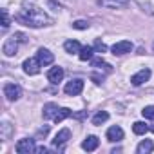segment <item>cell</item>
Wrapping results in <instances>:
<instances>
[{"instance_id":"1","label":"cell","mask_w":154,"mask_h":154,"mask_svg":"<svg viewBox=\"0 0 154 154\" xmlns=\"http://www.w3.org/2000/svg\"><path fill=\"white\" fill-rule=\"evenodd\" d=\"M15 20L20 22L22 26H27V27H33V29H38V27H47L53 24V18L42 11L40 8L36 6H26L22 9H18V13L15 15Z\"/></svg>"},{"instance_id":"2","label":"cell","mask_w":154,"mask_h":154,"mask_svg":"<svg viewBox=\"0 0 154 154\" xmlns=\"http://www.w3.org/2000/svg\"><path fill=\"white\" fill-rule=\"evenodd\" d=\"M20 42H27L26 35L24 33H15L13 36H9L6 42H4V47H2V53L6 56H15L17 51H18V44Z\"/></svg>"},{"instance_id":"3","label":"cell","mask_w":154,"mask_h":154,"mask_svg":"<svg viewBox=\"0 0 154 154\" xmlns=\"http://www.w3.org/2000/svg\"><path fill=\"white\" fill-rule=\"evenodd\" d=\"M4 96H6L9 102H17V100L22 96L20 85H18V84H11V82L4 84Z\"/></svg>"},{"instance_id":"4","label":"cell","mask_w":154,"mask_h":154,"mask_svg":"<svg viewBox=\"0 0 154 154\" xmlns=\"http://www.w3.org/2000/svg\"><path fill=\"white\" fill-rule=\"evenodd\" d=\"M22 67H24V72H26V74L35 76V74H38V72H40L42 63H40V62H38V58L35 56V58H27V60H24Z\"/></svg>"},{"instance_id":"5","label":"cell","mask_w":154,"mask_h":154,"mask_svg":"<svg viewBox=\"0 0 154 154\" xmlns=\"http://www.w3.org/2000/svg\"><path fill=\"white\" fill-rule=\"evenodd\" d=\"M63 91H65V94H69V96H76V94H80L82 91H84V80H71V82H67L65 84V87H63Z\"/></svg>"},{"instance_id":"6","label":"cell","mask_w":154,"mask_h":154,"mask_svg":"<svg viewBox=\"0 0 154 154\" xmlns=\"http://www.w3.org/2000/svg\"><path fill=\"white\" fill-rule=\"evenodd\" d=\"M69 140H71V131H69V129H62V131L54 136V140H53V147L58 149V150H63V145H65Z\"/></svg>"},{"instance_id":"7","label":"cell","mask_w":154,"mask_h":154,"mask_svg":"<svg viewBox=\"0 0 154 154\" xmlns=\"http://www.w3.org/2000/svg\"><path fill=\"white\" fill-rule=\"evenodd\" d=\"M149 78H150V69H141V71H138L136 74H132L131 76V84L134 85V87H140V85H143L145 82H149Z\"/></svg>"},{"instance_id":"8","label":"cell","mask_w":154,"mask_h":154,"mask_svg":"<svg viewBox=\"0 0 154 154\" xmlns=\"http://www.w3.org/2000/svg\"><path fill=\"white\" fill-rule=\"evenodd\" d=\"M111 51H112V54H116V56L127 54V53L132 51V42H129V40H120V42H116V44L111 47Z\"/></svg>"},{"instance_id":"9","label":"cell","mask_w":154,"mask_h":154,"mask_svg":"<svg viewBox=\"0 0 154 154\" xmlns=\"http://www.w3.org/2000/svg\"><path fill=\"white\" fill-rule=\"evenodd\" d=\"M17 152L18 154H29V152H35L36 150V147H35V140H31V138H24V140H20L18 143H17Z\"/></svg>"},{"instance_id":"10","label":"cell","mask_w":154,"mask_h":154,"mask_svg":"<svg viewBox=\"0 0 154 154\" xmlns=\"http://www.w3.org/2000/svg\"><path fill=\"white\" fill-rule=\"evenodd\" d=\"M36 58H38V62L42 63V67H47V65H51V63L54 62V54H53L49 49H45V47H40V49L36 51Z\"/></svg>"},{"instance_id":"11","label":"cell","mask_w":154,"mask_h":154,"mask_svg":"<svg viewBox=\"0 0 154 154\" xmlns=\"http://www.w3.org/2000/svg\"><path fill=\"white\" fill-rule=\"evenodd\" d=\"M62 78H63V69L62 67H51L47 71V80L51 84H58V82H62Z\"/></svg>"},{"instance_id":"12","label":"cell","mask_w":154,"mask_h":154,"mask_svg":"<svg viewBox=\"0 0 154 154\" xmlns=\"http://www.w3.org/2000/svg\"><path fill=\"white\" fill-rule=\"evenodd\" d=\"M107 140H109V141H122V140H123V129L118 127V125H112V127L107 131Z\"/></svg>"},{"instance_id":"13","label":"cell","mask_w":154,"mask_h":154,"mask_svg":"<svg viewBox=\"0 0 154 154\" xmlns=\"http://www.w3.org/2000/svg\"><path fill=\"white\" fill-rule=\"evenodd\" d=\"M98 145H100V140H98L96 136H87V138L82 141V149H84V150H87V152L96 150V149H98Z\"/></svg>"},{"instance_id":"14","label":"cell","mask_w":154,"mask_h":154,"mask_svg":"<svg viewBox=\"0 0 154 154\" xmlns=\"http://www.w3.org/2000/svg\"><path fill=\"white\" fill-rule=\"evenodd\" d=\"M134 2L138 4V8H140L143 13L154 17V0H134Z\"/></svg>"},{"instance_id":"15","label":"cell","mask_w":154,"mask_h":154,"mask_svg":"<svg viewBox=\"0 0 154 154\" xmlns=\"http://www.w3.org/2000/svg\"><path fill=\"white\" fill-rule=\"evenodd\" d=\"M56 112H58V105H56V103L49 102V103L44 105V118H47V120H54Z\"/></svg>"},{"instance_id":"16","label":"cell","mask_w":154,"mask_h":154,"mask_svg":"<svg viewBox=\"0 0 154 154\" xmlns=\"http://www.w3.org/2000/svg\"><path fill=\"white\" fill-rule=\"evenodd\" d=\"M154 150V143L150 141V140H143L138 147H136V152L138 154H150Z\"/></svg>"},{"instance_id":"17","label":"cell","mask_w":154,"mask_h":154,"mask_svg":"<svg viewBox=\"0 0 154 154\" xmlns=\"http://www.w3.org/2000/svg\"><path fill=\"white\" fill-rule=\"evenodd\" d=\"M63 49H65L67 53L74 54V53H80V51H82V45H80V42H76V40H67V42L63 44Z\"/></svg>"},{"instance_id":"18","label":"cell","mask_w":154,"mask_h":154,"mask_svg":"<svg viewBox=\"0 0 154 154\" xmlns=\"http://www.w3.org/2000/svg\"><path fill=\"white\" fill-rule=\"evenodd\" d=\"M11 132H13L11 123L9 122H2V125H0V136H2V140H9Z\"/></svg>"},{"instance_id":"19","label":"cell","mask_w":154,"mask_h":154,"mask_svg":"<svg viewBox=\"0 0 154 154\" xmlns=\"http://www.w3.org/2000/svg\"><path fill=\"white\" fill-rule=\"evenodd\" d=\"M93 53H94V47L85 45V47H82V51L78 53V58H80L82 62H87V60H91V58H93Z\"/></svg>"},{"instance_id":"20","label":"cell","mask_w":154,"mask_h":154,"mask_svg":"<svg viewBox=\"0 0 154 154\" xmlns=\"http://www.w3.org/2000/svg\"><path fill=\"white\" fill-rule=\"evenodd\" d=\"M72 114V111L71 109H67V107H62V109H58V112H56V116H54V123H60V122H63L65 118H69Z\"/></svg>"},{"instance_id":"21","label":"cell","mask_w":154,"mask_h":154,"mask_svg":"<svg viewBox=\"0 0 154 154\" xmlns=\"http://www.w3.org/2000/svg\"><path fill=\"white\" fill-rule=\"evenodd\" d=\"M109 120V112L107 111H98L94 116H93V125H102Z\"/></svg>"},{"instance_id":"22","label":"cell","mask_w":154,"mask_h":154,"mask_svg":"<svg viewBox=\"0 0 154 154\" xmlns=\"http://www.w3.org/2000/svg\"><path fill=\"white\" fill-rule=\"evenodd\" d=\"M93 67H96V69H100V71L103 69L105 72H111V71H112V67H111L107 62H103L102 58H94V60H93Z\"/></svg>"},{"instance_id":"23","label":"cell","mask_w":154,"mask_h":154,"mask_svg":"<svg viewBox=\"0 0 154 154\" xmlns=\"http://www.w3.org/2000/svg\"><path fill=\"white\" fill-rule=\"evenodd\" d=\"M132 131H134V134H145V132L149 131V125L143 123V122H136V123L132 125Z\"/></svg>"},{"instance_id":"24","label":"cell","mask_w":154,"mask_h":154,"mask_svg":"<svg viewBox=\"0 0 154 154\" xmlns=\"http://www.w3.org/2000/svg\"><path fill=\"white\" fill-rule=\"evenodd\" d=\"M141 114H143V118H147V120H154V105H147V107L141 111Z\"/></svg>"},{"instance_id":"25","label":"cell","mask_w":154,"mask_h":154,"mask_svg":"<svg viewBox=\"0 0 154 154\" xmlns=\"http://www.w3.org/2000/svg\"><path fill=\"white\" fill-rule=\"evenodd\" d=\"M72 27L84 31V29H89V22L87 20H76V22H72Z\"/></svg>"},{"instance_id":"26","label":"cell","mask_w":154,"mask_h":154,"mask_svg":"<svg viewBox=\"0 0 154 154\" xmlns=\"http://www.w3.org/2000/svg\"><path fill=\"white\" fill-rule=\"evenodd\" d=\"M9 24H11L9 13H8V9H2V27H4V29H8V27H9Z\"/></svg>"},{"instance_id":"27","label":"cell","mask_w":154,"mask_h":154,"mask_svg":"<svg viewBox=\"0 0 154 154\" xmlns=\"http://www.w3.org/2000/svg\"><path fill=\"white\" fill-rule=\"evenodd\" d=\"M93 47H94V51H98V53H105V51H107V45H105L102 40H96Z\"/></svg>"},{"instance_id":"28","label":"cell","mask_w":154,"mask_h":154,"mask_svg":"<svg viewBox=\"0 0 154 154\" xmlns=\"http://www.w3.org/2000/svg\"><path fill=\"white\" fill-rule=\"evenodd\" d=\"M47 132H49V125H45V127H42V129L38 131V134H36V136H44V138H45V136H47Z\"/></svg>"},{"instance_id":"29","label":"cell","mask_w":154,"mask_h":154,"mask_svg":"<svg viewBox=\"0 0 154 154\" xmlns=\"http://www.w3.org/2000/svg\"><path fill=\"white\" fill-rule=\"evenodd\" d=\"M35 152L42 154V152H47V149H45V147H36V150H35Z\"/></svg>"},{"instance_id":"30","label":"cell","mask_w":154,"mask_h":154,"mask_svg":"<svg viewBox=\"0 0 154 154\" xmlns=\"http://www.w3.org/2000/svg\"><path fill=\"white\" fill-rule=\"evenodd\" d=\"M114 4H125V2H129V0H112Z\"/></svg>"},{"instance_id":"31","label":"cell","mask_w":154,"mask_h":154,"mask_svg":"<svg viewBox=\"0 0 154 154\" xmlns=\"http://www.w3.org/2000/svg\"><path fill=\"white\" fill-rule=\"evenodd\" d=\"M149 131H154V125H149Z\"/></svg>"},{"instance_id":"32","label":"cell","mask_w":154,"mask_h":154,"mask_svg":"<svg viewBox=\"0 0 154 154\" xmlns=\"http://www.w3.org/2000/svg\"><path fill=\"white\" fill-rule=\"evenodd\" d=\"M152 51H154V44H152Z\"/></svg>"}]
</instances>
